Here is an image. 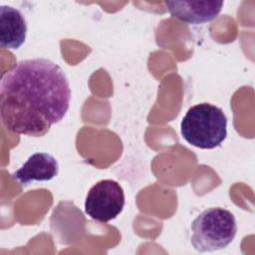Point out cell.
<instances>
[{
	"label": "cell",
	"mask_w": 255,
	"mask_h": 255,
	"mask_svg": "<svg viewBox=\"0 0 255 255\" xmlns=\"http://www.w3.org/2000/svg\"><path fill=\"white\" fill-rule=\"evenodd\" d=\"M169 14L187 24H202L215 19L221 12L222 1H165Z\"/></svg>",
	"instance_id": "5"
},
{
	"label": "cell",
	"mask_w": 255,
	"mask_h": 255,
	"mask_svg": "<svg viewBox=\"0 0 255 255\" xmlns=\"http://www.w3.org/2000/svg\"><path fill=\"white\" fill-rule=\"evenodd\" d=\"M59 164L57 159L48 152H35L24 164L12 173L13 178L23 185L33 181H48L57 176Z\"/></svg>",
	"instance_id": "6"
},
{
	"label": "cell",
	"mask_w": 255,
	"mask_h": 255,
	"mask_svg": "<svg viewBox=\"0 0 255 255\" xmlns=\"http://www.w3.org/2000/svg\"><path fill=\"white\" fill-rule=\"evenodd\" d=\"M193 248L212 252L227 247L237 233L235 216L227 209L211 207L202 211L191 223Z\"/></svg>",
	"instance_id": "3"
},
{
	"label": "cell",
	"mask_w": 255,
	"mask_h": 255,
	"mask_svg": "<svg viewBox=\"0 0 255 255\" xmlns=\"http://www.w3.org/2000/svg\"><path fill=\"white\" fill-rule=\"evenodd\" d=\"M70 100L69 81L58 64L45 58L22 60L1 79V122L13 133L43 136L64 119Z\"/></svg>",
	"instance_id": "1"
},
{
	"label": "cell",
	"mask_w": 255,
	"mask_h": 255,
	"mask_svg": "<svg viewBox=\"0 0 255 255\" xmlns=\"http://www.w3.org/2000/svg\"><path fill=\"white\" fill-rule=\"evenodd\" d=\"M182 137L191 145L202 149L219 146L227 136V118L224 112L209 103L188 109L180 123Z\"/></svg>",
	"instance_id": "2"
},
{
	"label": "cell",
	"mask_w": 255,
	"mask_h": 255,
	"mask_svg": "<svg viewBox=\"0 0 255 255\" xmlns=\"http://www.w3.org/2000/svg\"><path fill=\"white\" fill-rule=\"evenodd\" d=\"M125 192L119 182L103 179L94 184L85 200V212L94 220L109 222L123 211Z\"/></svg>",
	"instance_id": "4"
},
{
	"label": "cell",
	"mask_w": 255,
	"mask_h": 255,
	"mask_svg": "<svg viewBox=\"0 0 255 255\" xmlns=\"http://www.w3.org/2000/svg\"><path fill=\"white\" fill-rule=\"evenodd\" d=\"M27 23L22 12L9 5L0 6V46L15 50L25 42Z\"/></svg>",
	"instance_id": "7"
}]
</instances>
